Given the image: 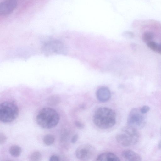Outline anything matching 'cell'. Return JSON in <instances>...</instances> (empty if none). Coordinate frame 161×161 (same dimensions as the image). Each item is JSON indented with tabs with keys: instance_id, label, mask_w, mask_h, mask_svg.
<instances>
[{
	"instance_id": "cell-16",
	"label": "cell",
	"mask_w": 161,
	"mask_h": 161,
	"mask_svg": "<svg viewBox=\"0 0 161 161\" xmlns=\"http://www.w3.org/2000/svg\"><path fill=\"white\" fill-rule=\"evenodd\" d=\"M29 158L31 161H39L42 159V155L38 151H36L33 153L30 156Z\"/></svg>"
},
{
	"instance_id": "cell-8",
	"label": "cell",
	"mask_w": 161,
	"mask_h": 161,
	"mask_svg": "<svg viewBox=\"0 0 161 161\" xmlns=\"http://www.w3.org/2000/svg\"><path fill=\"white\" fill-rule=\"evenodd\" d=\"M17 6L16 0H6L0 4V14L6 15L10 14Z\"/></svg>"
},
{
	"instance_id": "cell-2",
	"label": "cell",
	"mask_w": 161,
	"mask_h": 161,
	"mask_svg": "<svg viewBox=\"0 0 161 161\" xmlns=\"http://www.w3.org/2000/svg\"><path fill=\"white\" fill-rule=\"evenodd\" d=\"M60 120V116L57 112L50 107L42 108L36 117L38 125L45 129H51L55 127Z\"/></svg>"
},
{
	"instance_id": "cell-19",
	"label": "cell",
	"mask_w": 161,
	"mask_h": 161,
	"mask_svg": "<svg viewBox=\"0 0 161 161\" xmlns=\"http://www.w3.org/2000/svg\"><path fill=\"white\" fill-rule=\"evenodd\" d=\"M7 140V137L3 133L0 134V144L1 145L4 144Z\"/></svg>"
},
{
	"instance_id": "cell-3",
	"label": "cell",
	"mask_w": 161,
	"mask_h": 161,
	"mask_svg": "<svg viewBox=\"0 0 161 161\" xmlns=\"http://www.w3.org/2000/svg\"><path fill=\"white\" fill-rule=\"evenodd\" d=\"M115 138L120 145L128 147L135 145L138 142L140 134L137 129L127 125L122 128Z\"/></svg>"
},
{
	"instance_id": "cell-10",
	"label": "cell",
	"mask_w": 161,
	"mask_h": 161,
	"mask_svg": "<svg viewBox=\"0 0 161 161\" xmlns=\"http://www.w3.org/2000/svg\"><path fill=\"white\" fill-rule=\"evenodd\" d=\"M122 156L126 160L129 161H140L142 160L140 156L135 152L129 149L124 150Z\"/></svg>"
},
{
	"instance_id": "cell-21",
	"label": "cell",
	"mask_w": 161,
	"mask_h": 161,
	"mask_svg": "<svg viewBox=\"0 0 161 161\" xmlns=\"http://www.w3.org/2000/svg\"><path fill=\"white\" fill-rule=\"evenodd\" d=\"M75 126L79 129H82L84 127L83 123L79 121H76L75 122Z\"/></svg>"
},
{
	"instance_id": "cell-12",
	"label": "cell",
	"mask_w": 161,
	"mask_h": 161,
	"mask_svg": "<svg viewBox=\"0 0 161 161\" xmlns=\"http://www.w3.org/2000/svg\"><path fill=\"white\" fill-rule=\"evenodd\" d=\"M9 151L10 154L12 156L17 157L20 155L21 152V149L19 146L14 145L10 147Z\"/></svg>"
},
{
	"instance_id": "cell-4",
	"label": "cell",
	"mask_w": 161,
	"mask_h": 161,
	"mask_svg": "<svg viewBox=\"0 0 161 161\" xmlns=\"http://www.w3.org/2000/svg\"><path fill=\"white\" fill-rule=\"evenodd\" d=\"M19 109L17 105L9 102H4L0 105V120L4 123L11 122L18 116Z\"/></svg>"
},
{
	"instance_id": "cell-5",
	"label": "cell",
	"mask_w": 161,
	"mask_h": 161,
	"mask_svg": "<svg viewBox=\"0 0 161 161\" xmlns=\"http://www.w3.org/2000/svg\"><path fill=\"white\" fill-rule=\"evenodd\" d=\"M146 122L145 114L142 113L140 109L134 108L130 111L127 119V124L137 130L143 128Z\"/></svg>"
},
{
	"instance_id": "cell-14",
	"label": "cell",
	"mask_w": 161,
	"mask_h": 161,
	"mask_svg": "<svg viewBox=\"0 0 161 161\" xmlns=\"http://www.w3.org/2000/svg\"><path fill=\"white\" fill-rule=\"evenodd\" d=\"M154 34L151 31H146L144 33L142 36V41L147 43L151 41L154 38Z\"/></svg>"
},
{
	"instance_id": "cell-11",
	"label": "cell",
	"mask_w": 161,
	"mask_h": 161,
	"mask_svg": "<svg viewBox=\"0 0 161 161\" xmlns=\"http://www.w3.org/2000/svg\"><path fill=\"white\" fill-rule=\"evenodd\" d=\"M96 160L100 161H120L119 158L114 153L110 152H105L98 155Z\"/></svg>"
},
{
	"instance_id": "cell-22",
	"label": "cell",
	"mask_w": 161,
	"mask_h": 161,
	"mask_svg": "<svg viewBox=\"0 0 161 161\" xmlns=\"http://www.w3.org/2000/svg\"><path fill=\"white\" fill-rule=\"evenodd\" d=\"M60 160V158L56 155H52L50 158V161H59Z\"/></svg>"
},
{
	"instance_id": "cell-26",
	"label": "cell",
	"mask_w": 161,
	"mask_h": 161,
	"mask_svg": "<svg viewBox=\"0 0 161 161\" xmlns=\"http://www.w3.org/2000/svg\"><path fill=\"white\" fill-rule=\"evenodd\" d=\"M160 134H161V127H160Z\"/></svg>"
},
{
	"instance_id": "cell-18",
	"label": "cell",
	"mask_w": 161,
	"mask_h": 161,
	"mask_svg": "<svg viewBox=\"0 0 161 161\" xmlns=\"http://www.w3.org/2000/svg\"><path fill=\"white\" fill-rule=\"evenodd\" d=\"M122 35L124 37L128 39L132 38L134 37V34L133 33L129 31L124 32Z\"/></svg>"
},
{
	"instance_id": "cell-13",
	"label": "cell",
	"mask_w": 161,
	"mask_h": 161,
	"mask_svg": "<svg viewBox=\"0 0 161 161\" xmlns=\"http://www.w3.org/2000/svg\"><path fill=\"white\" fill-rule=\"evenodd\" d=\"M60 102V97L57 95H53L48 97L47 100L48 104L51 106H55Z\"/></svg>"
},
{
	"instance_id": "cell-1",
	"label": "cell",
	"mask_w": 161,
	"mask_h": 161,
	"mask_svg": "<svg viewBox=\"0 0 161 161\" xmlns=\"http://www.w3.org/2000/svg\"><path fill=\"white\" fill-rule=\"evenodd\" d=\"M116 114L112 109L101 107L97 109L93 116V122L98 128L106 129L113 126L116 123Z\"/></svg>"
},
{
	"instance_id": "cell-25",
	"label": "cell",
	"mask_w": 161,
	"mask_h": 161,
	"mask_svg": "<svg viewBox=\"0 0 161 161\" xmlns=\"http://www.w3.org/2000/svg\"><path fill=\"white\" fill-rule=\"evenodd\" d=\"M158 147L159 149H161V139L159 142Z\"/></svg>"
},
{
	"instance_id": "cell-17",
	"label": "cell",
	"mask_w": 161,
	"mask_h": 161,
	"mask_svg": "<svg viewBox=\"0 0 161 161\" xmlns=\"http://www.w3.org/2000/svg\"><path fill=\"white\" fill-rule=\"evenodd\" d=\"M147 44V47L151 50L154 52H157L158 44L157 43L151 41Z\"/></svg>"
},
{
	"instance_id": "cell-6",
	"label": "cell",
	"mask_w": 161,
	"mask_h": 161,
	"mask_svg": "<svg viewBox=\"0 0 161 161\" xmlns=\"http://www.w3.org/2000/svg\"><path fill=\"white\" fill-rule=\"evenodd\" d=\"M96 152V148L93 145L86 143L80 145L77 148L75 151V155L79 159L86 161L92 158Z\"/></svg>"
},
{
	"instance_id": "cell-24",
	"label": "cell",
	"mask_w": 161,
	"mask_h": 161,
	"mask_svg": "<svg viewBox=\"0 0 161 161\" xmlns=\"http://www.w3.org/2000/svg\"><path fill=\"white\" fill-rule=\"evenodd\" d=\"M157 52L159 54H161V43L158 44Z\"/></svg>"
},
{
	"instance_id": "cell-15",
	"label": "cell",
	"mask_w": 161,
	"mask_h": 161,
	"mask_svg": "<svg viewBox=\"0 0 161 161\" xmlns=\"http://www.w3.org/2000/svg\"><path fill=\"white\" fill-rule=\"evenodd\" d=\"M55 140L54 136L52 134H48L43 137V141L46 145L49 146L54 143Z\"/></svg>"
},
{
	"instance_id": "cell-20",
	"label": "cell",
	"mask_w": 161,
	"mask_h": 161,
	"mask_svg": "<svg viewBox=\"0 0 161 161\" xmlns=\"http://www.w3.org/2000/svg\"><path fill=\"white\" fill-rule=\"evenodd\" d=\"M150 109V108L148 106L145 105L143 106L140 110L142 113L145 114L149 111Z\"/></svg>"
},
{
	"instance_id": "cell-9",
	"label": "cell",
	"mask_w": 161,
	"mask_h": 161,
	"mask_svg": "<svg viewBox=\"0 0 161 161\" xmlns=\"http://www.w3.org/2000/svg\"><path fill=\"white\" fill-rule=\"evenodd\" d=\"M96 96L99 101L103 103L109 100L111 97V93L107 87L102 86L97 90Z\"/></svg>"
},
{
	"instance_id": "cell-23",
	"label": "cell",
	"mask_w": 161,
	"mask_h": 161,
	"mask_svg": "<svg viewBox=\"0 0 161 161\" xmlns=\"http://www.w3.org/2000/svg\"><path fill=\"white\" fill-rule=\"evenodd\" d=\"M78 134H75L72 137L71 140V142L74 144L76 143L78 138Z\"/></svg>"
},
{
	"instance_id": "cell-7",
	"label": "cell",
	"mask_w": 161,
	"mask_h": 161,
	"mask_svg": "<svg viewBox=\"0 0 161 161\" xmlns=\"http://www.w3.org/2000/svg\"><path fill=\"white\" fill-rule=\"evenodd\" d=\"M64 46L62 42L58 40L48 41L44 45L43 51L48 55L61 54L64 51Z\"/></svg>"
}]
</instances>
